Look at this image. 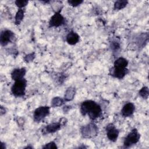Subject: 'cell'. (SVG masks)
Here are the masks:
<instances>
[{
	"label": "cell",
	"instance_id": "1",
	"mask_svg": "<svg viewBox=\"0 0 149 149\" xmlns=\"http://www.w3.org/2000/svg\"><path fill=\"white\" fill-rule=\"evenodd\" d=\"M80 113L83 116L87 115L90 119L95 120L102 115L101 106L93 100H86L80 105Z\"/></svg>",
	"mask_w": 149,
	"mask_h": 149
},
{
	"label": "cell",
	"instance_id": "2",
	"mask_svg": "<svg viewBox=\"0 0 149 149\" xmlns=\"http://www.w3.org/2000/svg\"><path fill=\"white\" fill-rule=\"evenodd\" d=\"M27 80L24 78L21 80L15 81L11 87V92L16 97H22L25 95Z\"/></svg>",
	"mask_w": 149,
	"mask_h": 149
},
{
	"label": "cell",
	"instance_id": "3",
	"mask_svg": "<svg viewBox=\"0 0 149 149\" xmlns=\"http://www.w3.org/2000/svg\"><path fill=\"white\" fill-rule=\"evenodd\" d=\"M80 132L84 138H92L95 137L98 133L97 126L93 122L83 126L80 128Z\"/></svg>",
	"mask_w": 149,
	"mask_h": 149
},
{
	"label": "cell",
	"instance_id": "4",
	"mask_svg": "<svg viewBox=\"0 0 149 149\" xmlns=\"http://www.w3.org/2000/svg\"><path fill=\"white\" fill-rule=\"evenodd\" d=\"M140 138V134L137 129H133L125 138L123 146L125 148H128L133 144L138 143Z\"/></svg>",
	"mask_w": 149,
	"mask_h": 149
},
{
	"label": "cell",
	"instance_id": "5",
	"mask_svg": "<svg viewBox=\"0 0 149 149\" xmlns=\"http://www.w3.org/2000/svg\"><path fill=\"white\" fill-rule=\"evenodd\" d=\"M67 122V119L66 118H62L60 119L58 122H53L49 123L45 126L43 129L42 130V132L43 134H49L53 133L57 131H58L62 126L65 125Z\"/></svg>",
	"mask_w": 149,
	"mask_h": 149
},
{
	"label": "cell",
	"instance_id": "6",
	"mask_svg": "<svg viewBox=\"0 0 149 149\" xmlns=\"http://www.w3.org/2000/svg\"><path fill=\"white\" fill-rule=\"evenodd\" d=\"M50 112V107L48 106H41L36 108L33 113L34 122L39 123L45 119Z\"/></svg>",
	"mask_w": 149,
	"mask_h": 149
},
{
	"label": "cell",
	"instance_id": "7",
	"mask_svg": "<svg viewBox=\"0 0 149 149\" xmlns=\"http://www.w3.org/2000/svg\"><path fill=\"white\" fill-rule=\"evenodd\" d=\"M105 130L108 139L112 142L116 141L118 138L119 131L115 125L113 123H109L107 125Z\"/></svg>",
	"mask_w": 149,
	"mask_h": 149
},
{
	"label": "cell",
	"instance_id": "8",
	"mask_svg": "<svg viewBox=\"0 0 149 149\" xmlns=\"http://www.w3.org/2000/svg\"><path fill=\"white\" fill-rule=\"evenodd\" d=\"M65 23V18L59 12H56L51 17L49 22L50 27H58Z\"/></svg>",
	"mask_w": 149,
	"mask_h": 149
},
{
	"label": "cell",
	"instance_id": "9",
	"mask_svg": "<svg viewBox=\"0 0 149 149\" xmlns=\"http://www.w3.org/2000/svg\"><path fill=\"white\" fill-rule=\"evenodd\" d=\"M15 34L9 30H4L1 31L0 35V43L2 46H5L11 42L14 39Z\"/></svg>",
	"mask_w": 149,
	"mask_h": 149
},
{
	"label": "cell",
	"instance_id": "10",
	"mask_svg": "<svg viewBox=\"0 0 149 149\" xmlns=\"http://www.w3.org/2000/svg\"><path fill=\"white\" fill-rule=\"evenodd\" d=\"M127 73L128 69L126 68H119L113 66L109 70V74L115 78L122 79L127 74Z\"/></svg>",
	"mask_w": 149,
	"mask_h": 149
},
{
	"label": "cell",
	"instance_id": "11",
	"mask_svg": "<svg viewBox=\"0 0 149 149\" xmlns=\"http://www.w3.org/2000/svg\"><path fill=\"white\" fill-rule=\"evenodd\" d=\"M135 111V105L132 102H127L124 105L122 110L121 114L123 117L131 116Z\"/></svg>",
	"mask_w": 149,
	"mask_h": 149
},
{
	"label": "cell",
	"instance_id": "12",
	"mask_svg": "<svg viewBox=\"0 0 149 149\" xmlns=\"http://www.w3.org/2000/svg\"><path fill=\"white\" fill-rule=\"evenodd\" d=\"M26 73V69L25 68H16L13 69L11 73V78L14 81L24 79Z\"/></svg>",
	"mask_w": 149,
	"mask_h": 149
},
{
	"label": "cell",
	"instance_id": "13",
	"mask_svg": "<svg viewBox=\"0 0 149 149\" xmlns=\"http://www.w3.org/2000/svg\"><path fill=\"white\" fill-rule=\"evenodd\" d=\"M80 40V36L77 33L73 31H70L66 36V41L69 45L76 44Z\"/></svg>",
	"mask_w": 149,
	"mask_h": 149
},
{
	"label": "cell",
	"instance_id": "14",
	"mask_svg": "<svg viewBox=\"0 0 149 149\" xmlns=\"http://www.w3.org/2000/svg\"><path fill=\"white\" fill-rule=\"evenodd\" d=\"M75 94H76V89L74 87H69L65 93V95H64V100L65 101H70L72 100H73L74 96H75Z\"/></svg>",
	"mask_w": 149,
	"mask_h": 149
},
{
	"label": "cell",
	"instance_id": "15",
	"mask_svg": "<svg viewBox=\"0 0 149 149\" xmlns=\"http://www.w3.org/2000/svg\"><path fill=\"white\" fill-rule=\"evenodd\" d=\"M128 65V61L123 57H119L116 59L113 63L114 67L119 68H126Z\"/></svg>",
	"mask_w": 149,
	"mask_h": 149
},
{
	"label": "cell",
	"instance_id": "16",
	"mask_svg": "<svg viewBox=\"0 0 149 149\" xmlns=\"http://www.w3.org/2000/svg\"><path fill=\"white\" fill-rule=\"evenodd\" d=\"M65 102L64 98H62L60 97H54L51 102V105L52 107H58L63 105Z\"/></svg>",
	"mask_w": 149,
	"mask_h": 149
},
{
	"label": "cell",
	"instance_id": "17",
	"mask_svg": "<svg viewBox=\"0 0 149 149\" xmlns=\"http://www.w3.org/2000/svg\"><path fill=\"white\" fill-rule=\"evenodd\" d=\"M128 3L126 0H118L115 2L113 5V9L115 10H121L125 8Z\"/></svg>",
	"mask_w": 149,
	"mask_h": 149
},
{
	"label": "cell",
	"instance_id": "18",
	"mask_svg": "<svg viewBox=\"0 0 149 149\" xmlns=\"http://www.w3.org/2000/svg\"><path fill=\"white\" fill-rule=\"evenodd\" d=\"M24 16V10L23 9H19L17 11L15 15V23L16 25L19 24L23 20Z\"/></svg>",
	"mask_w": 149,
	"mask_h": 149
},
{
	"label": "cell",
	"instance_id": "19",
	"mask_svg": "<svg viewBox=\"0 0 149 149\" xmlns=\"http://www.w3.org/2000/svg\"><path fill=\"white\" fill-rule=\"evenodd\" d=\"M139 95L142 97L143 99L147 100L148 97L149 95V91H148V88L146 86L143 87L139 92Z\"/></svg>",
	"mask_w": 149,
	"mask_h": 149
},
{
	"label": "cell",
	"instance_id": "20",
	"mask_svg": "<svg viewBox=\"0 0 149 149\" xmlns=\"http://www.w3.org/2000/svg\"><path fill=\"white\" fill-rule=\"evenodd\" d=\"M15 4L19 8V9H22L23 8L25 7L29 3L28 1H25V0H22V1H19V0H17L15 2Z\"/></svg>",
	"mask_w": 149,
	"mask_h": 149
},
{
	"label": "cell",
	"instance_id": "21",
	"mask_svg": "<svg viewBox=\"0 0 149 149\" xmlns=\"http://www.w3.org/2000/svg\"><path fill=\"white\" fill-rule=\"evenodd\" d=\"M35 56H35L34 52H31L30 54L26 55L24 57V62H26L27 63H29L34 60V59L35 58Z\"/></svg>",
	"mask_w": 149,
	"mask_h": 149
},
{
	"label": "cell",
	"instance_id": "22",
	"mask_svg": "<svg viewBox=\"0 0 149 149\" xmlns=\"http://www.w3.org/2000/svg\"><path fill=\"white\" fill-rule=\"evenodd\" d=\"M83 2V1H82V0H77V1L70 0V1H68V3H69V5L73 7L78 6L79 5H81Z\"/></svg>",
	"mask_w": 149,
	"mask_h": 149
},
{
	"label": "cell",
	"instance_id": "23",
	"mask_svg": "<svg viewBox=\"0 0 149 149\" xmlns=\"http://www.w3.org/2000/svg\"><path fill=\"white\" fill-rule=\"evenodd\" d=\"M58 147L54 141H51L45 144L42 148H57Z\"/></svg>",
	"mask_w": 149,
	"mask_h": 149
},
{
	"label": "cell",
	"instance_id": "24",
	"mask_svg": "<svg viewBox=\"0 0 149 149\" xmlns=\"http://www.w3.org/2000/svg\"><path fill=\"white\" fill-rule=\"evenodd\" d=\"M111 49H113V51H117L120 48V44L117 41H113L111 44Z\"/></svg>",
	"mask_w": 149,
	"mask_h": 149
},
{
	"label": "cell",
	"instance_id": "25",
	"mask_svg": "<svg viewBox=\"0 0 149 149\" xmlns=\"http://www.w3.org/2000/svg\"><path fill=\"white\" fill-rule=\"evenodd\" d=\"M6 113V109L5 108H3L2 106L1 107V112H0V113H1V115H2L3 114H5Z\"/></svg>",
	"mask_w": 149,
	"mask_h": 149
}]
</instances>
